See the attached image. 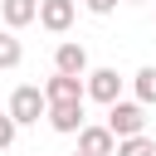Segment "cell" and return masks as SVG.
Returning a JSON list of instances; mask_svg holds the SVG:
<instances>
[{"instance_id":"cell-1","label":"cell","mask_w":156,"mask_h":156,"mask_svg":"<svg viewBox=\"0 0 156 156\" xmlns=\"http://www.w3.org/2000/svg\"><path fill=\"white\" fill-rule=\"evenodd\" d=\"M44 107H49V102H44V88L20 83V88L10 93V107H5V112L15 117V127H34V122L44 117Z\"/></svg>"},{"instance_id":"cell-2","label":"cell","mask_w":156,"mask_h":156,"mask_svg":"<svg viewBox=\"0 0 156 156\" xmlns=\"http://www.w3.org/2000/svg\"><path fill=\"white\" fill-rule=\"evenodd\" d=\"M83 98H93V102H117L122 98V73L117 68H88L83 73Z\"/></svg>"},{"instance_id":"cell-3","label":"cell","mask_w":156,"mask_h":156,"mask_svg":"<svg viewBox=\"0 0 156 156\" xmlns=\"http://www.w3.org/2000/svg\"><path fill=\"white\" fill-rule=\"evenodd\" d=\"M102 127H107L112 136H132V132H141V127H146V107H141V102H122V98H117V102H107V122H102Z\"/></svg>"},{"instance_id":"cell-4","label":"cell","mask_w":156,"mask_h":156,"mask_svg":"<svg viewBox=\"0 0 156 156\" xmlns=\"http://www.w3.org/2000/svg\"><path fill=\"white\" fill-rule=\"evenodd\" d=\"M73 15H78V5L73 0H39V24L49 29V34H68L73 29Z\"/></svg>"},{"instance_id":"cell-5","label":"cell","mask_w":156,"mask_h":156,"mask_svg":"<svg viewBox=\"0 0 156 156\" xmlns=\"http://www.w3.org/2000/svg\"><path fill=\"white\" fill-rule=\"evenodd\" d=\"M44 117H49V127H54V132H63V136H68V132H78V127H83V98H73V102H49V107H44Z\"/></svg>"},{"instance_id":"cell-6","label":"cell","mask_w":156,"mask_h":156,"mask_svg":"<svg viewBox=\"0 0 156 156\" xmlns=\"http://www.w3.org/2000/svg\"><path fill=\"white\" fill-rule=\"evenodd\" d=\"M54 68H58V73L83 78V73H88V49H83V44H73V39H63V44L54 49Z\"/></svg>"},{"instance_id":"cell-7","label":"cell","mask_w":156,"mask_h":156,"mask_svg":"<svg viewBox=\"0 0 156 156\" xmlns=\"http://www.w3.org/2000/svg\"><path fill=\"white\" fill-rule=\"evenodd\" d=\"M73 98H83V78L54 68V78L44 83V102H73ZM83 102H88V98H83Z\"/></svg>"},{"instance_id":"cell-8","label":"cell","mask_w":156,"mask_h":156,"mask_svg":"<svg viewBox=\"0 0 156 156\" xmlns=\"http://www.w3.org/2000/svg\"><path fill=\"white\" fill-rule=\"evenodd\" d=\"M112 146H117V136L107 132V127H78V151L83 156H112Z\"/></svg>"},{"instance_id":"cell-9","label":"cell","mask_w":156,"mask_h":156,"mask_svg":"<svg viewBox=\"0 0 156 156\" xmlns=\"http://www.w3.org/2000/svg\"><path fill=\"white\" fill-rule=\"evenodd\" d=\"M34 15H39V0H0V20H5V29H24V24H34Z\"/></svg>"},{"instance_id":"cell-10","label":"cell","mask_w":156,"mask_h":156,"mask_svg":"<svg viewBox=\"0 0 156 156\" xmlns=\"http://www.w3.org/2000/svg\"><path fill=\"white\" fill-rule=\"evenodd\" d=\"M112 156H156V141H151L146 132H132V136H117Z\"/></svg>"},{"instance_id":"cell-11","label":"cell","mask_w":156,"mask_h":156,"mask_svg":"<svg viewBox=\"0 0 156 156\" xmlns=\"http://www.w3.org/2000/svg\"><path fill=\"white\" fill-rule=\"evenodd\" d=\"M132 88H136V102H141V107H151V102H156V63H146V68H136V78H132Z\"/></svg>"},{"instance_id":"cell-12","label":"cell","mask_w":156,"mask_h":156,"mask_svg":"<svg viewBox=\"0 0 156 156\" xmlns=\"http://www.w3.org/2000/svg\"><path fill=\"white\" fill-rule=\"evenodd\" d=\"M24 58V44L15 39V29H0V68H20Z\"/></svg>"},{"instance_id":"cell-13","label":"cell","mask_w":156,"mask_h":156,"mask_svg":"<svg viewBox=\"0 0 156 156\" xmlns=\"http://www.w3.org/2000/svg\"><path fill=\"white\" fill-rule=\"evenodd\" d=\"M15 132H20V127H15V117H10V112H0V151H10V146H15Z\"/></svg>"},{"instance_id":"cell-14","label":"cell","mask_w":156,"mask_h":156,"mask_svg":"<svg viewBox=\"0 0 156 156\" xmlns=\"http://www.w3.org/2000/svg\"><path fill=\"white\" fill-rule=\"evenodd\" d=\"M83 5H88L93 15H112V10H117V0H83Z\"/></svg>"},{"instance_id":"cell-15","label":"cell","mask_w":156,"mask_h":156,"mask_svg":"<svg viewBox=\"0 0 156 156\" xmlns=\"http://www.w3.org/2000/svg\"><path fill=\"white\" fill-rule=\"evenodd\" d=\"M132 5H141V0H132Z\"/></svg>"},{"instance_id":"cell-16","label":"cell","mask_w":156,"mask_h":156,"mask_svg":"<svg viewBox=\"0 0 156 156\" xmlns=\"http://www.w3.org/2000/svg\"><path fill=\"white\" fill-rule=\"evenodd\" d=\"M73 156H83V151H73Z\"/></svg>"}]
</instances>
